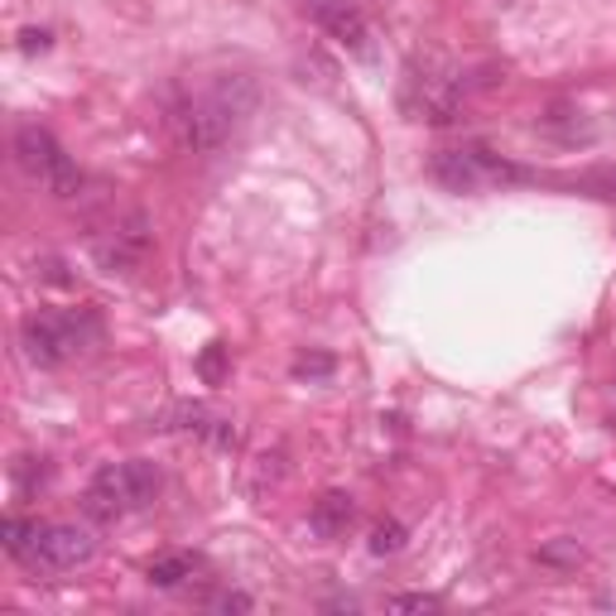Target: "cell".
Instances as JSON below:
<instances>
[{
	"mask_svg": "<svg viewBox=\"0 0 616 616\" xmlns=\"http://www.w3.org/2000/svg\"><path fill=\"white\" fill-rule=\"evenodd\" d=\"M256 101H260V91L251 77H221V83L213 91H203V97H193L188 107L179 111V136H183V145H188L193 154H213L221 150L227 140L236 136V126L246 121V116L256 111Z\"/></svg>",
	"mask_w": 616,
	"mask_h": 616,
	"instance_id": "1",
	"label": "cell"
},
{
	"mask_svg": "<svg viewBox=\"0 0 616 616\" xmlns=\"http://www.w3.org/2000/svg\"><path fill=\"white\" fill-rule=\"evenodd\" d=\"M160 496V467L145 457H130V463H107L83 491V510L101 526L130 516V510H145Z\"/></svg>",
	"mask_w": 616,
	"mask_h": 616,
	"instance_id": "3",
	"label": "cell"
},
{
	"mask_svg": "<svg viewBox=\"0 0 616 616\" xmlns=\"http://www.w3.org/2000/svg\"><path fill=\"white\" fill-rule=\"evenodd\" d=\"M400 107L410 121L424 126H453L463 116V77L443 58H414L400 83Z\"/></svg>",
	"mask_w": 616,
	"mask_h": 616,
	"instance_id": "4",
	"label": "cell"
},
{
	"mask_svg": "<svg viewBox=\"0 0 616 616\" xmlns=\"http://www.w3.org/2000/svg\"><path fill=\"white\" fill-rule=\"evenodd\" d=\"M39 530H44V526H39V520L10 516L6 526H0V544H6V554H10V559H20V563H24V554H30V549H34V540H39Z\"/></svg>",
	"mask_w": 616,
	"mask_h": 616,
	"instance_id": "12",
	"label": "cell"
},
{
	"mask_svg": "<svg viewBox=\"0 0 616 616\" xmlns=\"http://www.w3.org/2000/svg\"><path fill=\"white\" fill-rule=\"evenodd\" d=\"M150 246H154V231H150L145 213H126V217H116L111 227H101L91 236V260L107 274H130V270L145 266Z\"/></svg>",
	"mask_w": 616,
	"mask_h": 616,
	"instance_id": "7",
	"label": "cell"
},
{
	"mask_svg": "<svg viewBox=\"0 0 616 616\" xmlns=\"http://www.w3.org/2000/svg\"><path fill=\"white\" fill-rule=\"evenodd\" d=\"M443 602L439 597H429V593H400V597H390V612H439Z\"/></svg>",
	"mask_w": 616,
	"mask_h": 616,
	"instance_id": "17",
	"label": "cell"
},
{
	"mask_svg": "<svg viewBox=\"0 0 616 616\" xmlns=\"http://www.w3.org/2000/svg\"><path fill=\"white\" fill-rule=\"evenodd\" d=\"M207 607H213V612H251L256 602L246 597V593H217L213 602H207Z\"/></svg>",
	"mask_w": 616,
	"mask_h": 616,
	"instance_id": "19",
	"label": "cell"
},
{
	"mask_svg": "<svg viewBox=\"0 0 616 616\" xmlns=\"http://www.w3.org/2000/svg\"><path fill=\"white\" fill-rule=\"evenodd\" d=\"M429 174L443 183L449 193H477V188H496V183H526L530 174L520 164H506L487 150H439L429 160Z\"/></svg>",
	"mask_w": 616,
	"mask_h": 616,
	"instance_id": "6",
	"label": "cell"
},
{
	"mask_svg": "<svg viewBox=\"0 0 616 616\" xmlns=\"http://www.w3.org/2000/svg\"><path fill=\"white\" fill-rule=\"evenodd\" d=\"M294 376H299V381H327V376H333V357H323V352H313V357H299L294 361Z\"/></svg>",
	"mask_w": 616,
	"mask_h": 616,
	"instance_id": "16",
	"label": "cell"
},
{
	"mask_svg": "<svg viewBox=\"0 0 616 616\" xmlns=\"http://www.w3.org/2000/svg\"><path fill=\"white\" fill-rule=\"evenodd\" d=\"M198 573H203V559L198 554H160L145 569V579H150V587H164V593H174V587L193 583Z\"/></svg>",
	"mask_w": 616,
	"mask_h": 616,
	"instance_id": "11",
	"label": "cell"
},
{
	"mask_svg": "<svg viewBox=\"0 0 616 616\" xmlns=\"http://www.w3.org/2000/svg\"><path fill=\"white\" fill-rule=\"evenodd\" d=\"M20 48H24V54H39V48H48V30H24L20 34Z\"/></svg>",
	"mask_w": 616,
	"mask_h": 616,
	"instance_id": "20",
	"label": "cell"
},
{
	"mask_svg": "<svg viewBox=\"0 0 616 616\" xmlns=\"http://www.w3.org/2000/svg\"><path fill=\"white\" fill-rule=\"evenodd\" d=\"M583 188L593 193V198H607V203H616V169H602V174L583 179Z\"/></svg>",
	"mask_w": 616,
	"mask_h": 616,
	"instance_id": "18",
	"label": "cell"
},
{
	"mask_svg": "<svg viewBox=\"0 0 616 616\" xmlns=\"http://www.w3.org/2000/svg\"><path fill=\"white\" fill-rule=\"evenodd\" d=\"M404 540H410V530L400 526V520H381V526L371 530V554L386 559V554H400Z\"/></svg>",
	"mask_w": 616,
	"mask_h": 616,
	"instance_id": "13",
	"label": "cell"
},
{
	"mask_svg": "<svg viewBox=\"0 0 616 616\" xmlns=\"http://www.w3.org/2000/svg\"><path fill=\"white\" fill-rule=\"evenodd\" d=\"M352 520H357V501H352L347 491H327L309 510V530L318 534V540H343L352 530Z\"/></svg>",
	"mask_w": 616,
	"mask_h": 616,
	"instance_id": "10",
	"label": "cell"
},
{
	"mask_svg": "<svg viewBox=\"0 0 616 616\" xmlns=\"http://www.w3.org/2000/svg\"><path fill=\"white\" fill-rule=\"evenodd\" d=\"M15 160L24 174H30L44 193H54V198H77V188H83V174H77V164L68 160V150L54 140V130H44L39 121H24L15 130Z\"/></svg>",
	"mask_w": 616,
	"mask_h": 616,
	"instance_id": "5",
	"label": "cell"
},
{
	"mask_svg": "<svg viewBox=\"0 0 616 616\" xmlns=\"http://www.w3.org/2000/svg\"><path fill=\"white\" fill-rule=\"evenodd\" d=\"M534 559H540L544 569H579V563H583V544L579 540H554V544H544Z\"/></svg>",
	"mask_w": 616,
	"mask_h": 616,
	"instance_id": "14",
	"label": "cell"
},
{
	"mask_svg": "<svg viewBox=\"0 0 616 616\" xmlns=\"http://www.w3.org/2000/svg\"><path fill=\"white\" fill-rule=\"evenodd\" d=\"M198 376H203V386H221L231 376V361H227V347L213 343V347H203V357H198Z\"/></svg>",
	"mask_w": 616,
	"mask_h": 616,
	"instance_id": "15",
	"label": "cell"
},
{
	"mask_svg": "<svg viewBox=\"0 0 616 616\" xmlns=\"http://www.w3.org/2000/svg\"><path fill=\"white\" fill-rule=\"evenodd\" d=\"M101 323L83 309H39L20 323V343H24V357L44 371H58V366L77 361L83 352L97 343Z\"/></svg>",
	"mask_w": 616,
	"mask_h": 616,
	"instance_id": "2",
	"label": "cell"
},
{
	"mask_svg": "<svg viewBox=\"0 0 616 616\" xmlns=\"http://www.w3.org/2000/svg\"><path fill=\"white\" fill-rule=\"evenodd\" d=\"M304 15L318 24V30L327 39H337L343 48H352V54H361V58H371V24H366L361 10H352L347 0H294Z\"/></svg>",
	"mask_w": 616,
	"mask_h": 616,
	"instance_id": "9",
	"label": "cell"
},
{
	"mask_svg": "<svg viewBox=\"0 0 616 616\" xmlns=\"http://www.w3.org/2000/svg\"><path fill=\"white\" fill-rule=\"evenodd\" d=\"M97 559V534L87 526H77V520H58V526H44L39 530L34 549L24 554V563L39 573H73L83 569V563Z\"/></svg>",
	"mask_w": 616,
	"mask_h": 616,
	"instance_id": "8",
	"label": "cell"
}]
</instances>
